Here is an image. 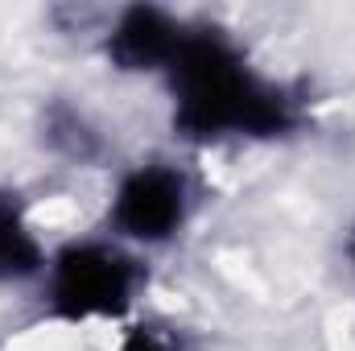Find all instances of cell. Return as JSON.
Segmentation results:
<instances>
[{"instance_id": "obj_1", "label": "cell", "mask_w": 355, "mask_h": 351, "mask_svg": "<svg viewBox=\"0 0 355 351\" xmlns=\"http://www.w3.org/2000/svg\"><path fill=\"white\" fill-rule=\"evenodd\" d=\"M170 87L174 132L194 145L281 141L302 124V99L248 62L232 33L190 25L186 42L162 75Z\"/></svg>"}, {"instance_id": "obj_2", "label": "cell", "mask_w": 355, "mask_h": 351, "mask_svg": "<svg viewBox=\"0 0 355 351\" xmlns=\"http://www.w3.org/2000/svg\"><path fill=\"white\" fill-rule=\"evenodd\" d=\"M149 289L145 252L103 236H83L50 248L37 298L50 323L62 327H120Z\"/></svg>"}, {"instance_id": "obj_3", "label": "cell", "mask_w": 355, "mask_h": 351, "mask_svg": "<svg viewBox=\"0 0 355 351\" xmlns=\"http://www.w3.org/2000/svg\"><path fill=\"white\" fill-rule=\"evenodd\" d=\"M194 203V182L174 157H141L112 178L103 232L137 252H157L190 228Z\"/></svg>"}, {"instance_id": "obj_4", "label": "cell", "mask_w": 355, "mask_h": 351, "mask_svg": "<svg viewBox=\"0 0 355 351\" xmlns=\"http://www.w3.org/2000/svg\"><path fill=\"white\" fill-rule=\"evenodd\" d=\"M190 21L162 4H124L99 33L103 58L120 75H166L186 42Z\"/></svg>"}, {"instance_id": "obj_5", "label": "cell", "mask_w": 355, "mask_h": 351, "mask_svg": "<svg viewBox=\"0 0 355 351\" xmlns=\"http://www.w3.org/2000/svg\"><path fill=\"white\" fill-rule=\"evenodd\" d=\"M50 261V248L17 190H0V289L37 285Z\"/></svg>"}, {"instance_id": "obj_6", "label": "cell", "mask_w": 355, "mask_h": 351, "mask_svg": "<svg viewBox=\"0 0 355 351\" xmlns=\"http://www.w3.org/2000/svg\"><path fill=\"white\" fill-rule=\"evenodd\" d=\"M50 137H54V141H67V153H71V157H87L91 145H95L91 124L83 120V112L54 116V120H50Z\"/></svg>"}, {"instance_id": "obj_7", "label": "cell", "mask_w": 355, "mask_h": 351, "mask_svg": "<svg viewBox=\"0 0 355 351\" xmlns=\"http://www.w3.org/2000/svg\"><path fill=\"white\" fill-rule=\"evenodd\" d=\"M107 351H182V348H178L174 335H166L157 327H128V331L116 335V343Z\"/></svg>"}, {"instance_id": "obj_8", "label": "cell", "mask_w": 355, "mask_h": 351, "mask_svg": "<svg viewBox=\"0 0 355 351\" xmlns=\"http://www.w3.org/2000/svg\"><path fill=\"white\" fill-rule=\"evenodd\" d=\"M343 264L352 268V277H355V219L347 223V232H343Z\"/></svg>"}]
</instances>
